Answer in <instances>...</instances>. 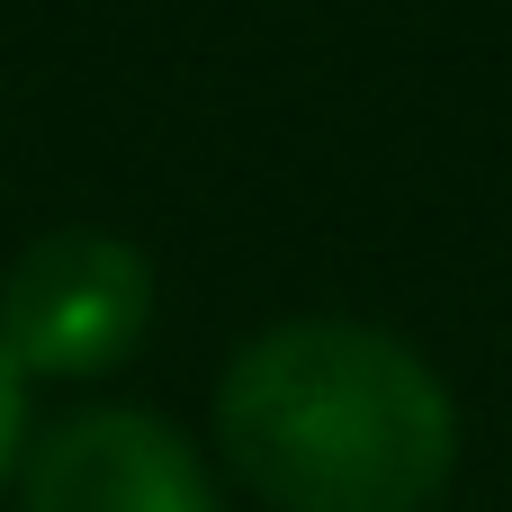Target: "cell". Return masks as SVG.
<instances>
[{"label":"cell","mask_w":512,"mask_h":512,"mask_svg":"<svg viewBox=\"0 0 512 512\" xmlns=\"http://www.w3.org/2000/svg\"><path fill=\"white\" fill-rule=\"evenodd\" d=\"M18 459H27V378H18L9 351H0V486H9Z\"/></svg>","instance_id":"4"},{"label":"cell","mask_w":512,"mask_h":512,"mask_svg":"<svg viewBox=\"0 0 512 512\" xmlns=\"http://www.w3.org/2000/svg\"><path fill=\"white\" fill-rule=\"evenodd\" d=\"M153 324V261L126 234L54 225L0 279V351L18 378H108Z\"/></svg>","instance_id":"2"},{"label":"cell","mask_w":512,"mask_h":512,"mask_svg":"<svg viewBox=\"0 0 512 512\" xmlns=\"http://www.w3.org/2000/svg\"><path fill=\"white\" fill-rule=\"evenodd\" d=\"M27 512H216L198 450L162 414H72L18 459Z\"/></svg>","instance_id":"3"},{"label":"cell","mask_w":512,"mask_h":512,"mask_svg":"<svg viewBox=\"0 0 512 512\" xmlns=\"http://www.w3.org/2000/svg\"><path fill=\"white\" fill-rule=\"evenodd\" d=\"M243 486L279 512H423L459 468V405L378 324H270L216 387Z\"/></svg>","instance_id":"1"}]
</instances>
